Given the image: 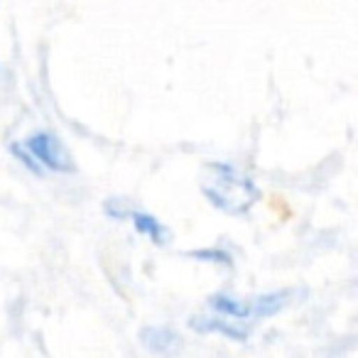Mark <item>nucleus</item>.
<instances>
[{
    "label": "nucleus",
    "mask_w": 358,
    "mask_h": 358,
    "mask_svg": "<svg viewBox=\"0 0 358 358\" xmlns=\"http://www.w3.org/2000/svg\"><path fill=\"white\" fill-rule=\"evenodd\" d=\"M201 194L226 216H245L260 201V189L245 172L229 162H206Z\"/></svg>",
    "instance_id": "nucleus-1"
},
{
    "label": "nucleus",
    "mask_w": 358,
    "mask_h": 358,
    "mask_svg": "<svg viewBox=\"0 0 358 358\" xmlns=\"http://www.w3.org/2000/svg\"><path fill=\"white\" fill-rule=\"evenodd\" d=\"M22 148L35 157V162L45 172L76 174V169H79L74 162V155L69 152L64 140L57 133H52V130H35V133L22 140Z\"/></svg>",
    "instance_id": "nucleus-2"
},
{
    "label": "nucleus",
    "mask_w": 358,
    "mask_h": 358,
    "mask_svg": "<svg viewBox=\"0 0 358 358\" xmlns=\"http://www.w3.org/2000/svg\"><path fill=\"white\" fill-rule=\"evenodd\" d=\"M189 329L196 334H221L224 338H231V341H236V343L248 341V336H250L248 324L221 317V314H192Z\"/></svg>",
    "instance_id": "nucleus-3"
},
{
    "label": "nucleus",
    "mask_w": 358,
    "mask_h": 358,
    "mask_svg": "<svg viewBox=\"0 0 358 358\" xmlns=\"http://www.w3.org/2000/svg\"><path fill=\"white\" fill-rule=\"evenodd\" d=\"M140 343H143L148 351L157 353V356H169V353H174L182 346V336H179L172 327L150 324V327L140 329Z\"/></svg>",
    "instance_id": "nucleus-4"
},
{
    "label": "nucleus",
    "mask_w": 358,
    "mask_h": 358,
    "mask_svg": "<svg viewBox=\"0 0 358 358\" xmlns=\"http://www.w3.org/2000/svg\"><path fill=\"white\" fill-rule=\"evenodd\" d=\"M292 294L294 289H273V292L255 294V297H250V317L253 319L275 317L282 309H287V304L292 302Z\"/></svg>",
    "instance_id": "nucleus-5"
},
{
    "label": "nucleus",
    "mask_w": 358,
    "mask_h": 358,
    "mask_svg": "<svg viewBox=\"0 0 358 358\" xmlns=\"http://www.w3.org/2000/svg\"><path fill=\"white\" fill-rule=\"evenodd\" d=\"M206 304L211 307L214 314H221V317L236 319V322H250V299H241L236 294L229 292H214L209 294Z\"/></svg>",
    "instance_id": "nucleus-6"
},
{
    "label": "nucleus",
    "mask_w": 358,
    "mask_h": 358,
    "mask_svg": "<svg viewBox=\"0 0 358 358\" xmlns=\"http://www.w3.org/2000/svg\"><path fill=\"white\" fill-rule=\"evenodd\" d=\"M130 221H133L135 234H140V236H145V238H150L155 245H167L169 241H172V234H169L167 226H164L162 221H159L155 214H150V211L133 209V214H130Z\"/></svg>",
    "instance_id": "nucleus-7"
},
{
    "label": "nucleus",
    "mask_w": 358,
    "mask_h": 358,
    "mask_svg": "<svg viewBox=\"0 0 358 358\" xmlns=\"http://www.w3.org/2000/svg\"><path fill=\"white\" fill-rule=\"evenodd\" d=\"M187 255L194 260H201V263H211V265H226V268L234 265V255L224 248H196V250H189Z\"/></svg>",
    "instance_id": "nucleus-8"
},
{
    "label": "nucleus",
    "mask_w": 358,
    "mask_h": 358,
    "mask_svg": "<svg viewBox=\"0 0 358 358\" xmlns=\"http://www.w3.org/2000/svg\"><path fill=\"white\" fill-rule=\"evenodd\" d=\"M10 155L17 159V162L22 164V167L27 169V172L35 174V177H42V174H45V169H42L40 164L35 162V157H32V155L27 152L25 148H22V143H13V145H10Z\"/></svg>",
    "instance_id": "nucleus-9"
},
{
    "label": "nucleus",
    "mask_w": 358,
    "mask_h": 358,
    "mask_svg": "<svg viewBox=\"0 0 358 358\" xmlns=\"http://www.w3.org/2000/svg\"><path fill=\"white\" fill-rule=\"evenodd\" d=\"M103 211L113 221H123V219H130V214H133V206H130L125 199H120V196H110V199H106Z\"/></svg>",
    "instance_id": "nucleus-10"
}]
</instances>
